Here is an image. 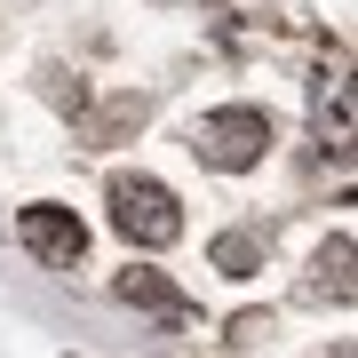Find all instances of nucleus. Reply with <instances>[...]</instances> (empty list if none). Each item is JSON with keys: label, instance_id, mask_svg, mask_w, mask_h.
I'll return each mask as SVG.
<instances>
[{"label": "nucleus", "instance_id": "obj_1", "mask_svg": "<svg viewBox=\"0 0 358 358\" xmlns=\"http://www.w3.org/2000/svg\"><path fill=\"white\" fill-rule=\"evenodd\" d=\"M271 136H279V128H271L263 103H223V112H207L199 128H192V152L207 167H223V176H247V167H263Z\"/></svg>", "mask_w": 358, "mask_h": 358}, {"label": "nucleus", "instance_id": "obj_2", "mask_svg": "<svg viewBox=\"0 0 358 358\" xmlns=\"http://www.w3.org/2000/svg\"><path fill=\"white\" fill-rule=\"evenodd\" d=\"M112 231L128 247H176L183 239V207H176V192H167L159 176H112Z\"/></svg>", "mask_w": 358, "mask_h": 358}, {"label": "nucleus", "instance_id": "obj_3", "mask_svg": "<svg viewBox=\"0 0 358 358\" xmlns=\"http://www.w3.org/2000/svg\"><path fill=\"white\" fill-rule=\"evenodd\" d=\"M16 239H24L40 263L72 271V263H80V247H88V223H80L72 207H56V199H32L24 215H16Z\"/></svg>", "mask_w": 358, "mask_h": 358}, {"label": "nucleus", "instance_id": "obj_4", "mask_svg": "<svg viewBox=\"0 0 358 358\" xmlns=\"http://www.w3.org/2000/svg\"><path fill=\"white\" fill-rule=\"evenodd\" d=\"M350 263H358V247H350V231H334V239L310 255V279H303V294L310 303H350L358 294V279H350Z\"/></svg>", "mask_w": 358, "mask_h": 358}, {"label": "nucleus", "instance_id": "obj_5", "mask_svg": "<svg viewBox=\"0 0 358 358\" xmlns=\"http://www.w3.org/2000/svg\"><path fill=\"white\" fill-rule=\"evenodd\" d=\"M120 303H143V310H167V319H183V310H192V294L167 279V271H120Z\"/></svg>", "mask_w": 358, "mask_h": 358}, {"label": "nucleus", "instance_id": "obj_6", "mask_svg": "<svg viewBox=\"0 0 358 358\" xmlns=\"http://www.w3.org/2000/svg\"><path fill=\"white\" fill-rule=\"evenodd\" d=\"M263 255H271V239H263V231H223V239L207 247V263H215L223 279H255Z\"/></svg>", "mask_w": 358, "mask_h": 358}, {"label": "nucleus", "instance_id": "obj_7", "mask_svg": "<svg viewBox=\"0 0 358 358\" xmlns=\"http://www.w3.org/2000/svg\"><path fill=\"white\" fill-rule=\"evenodd\" d=\"M143 128V96H103L88 103V143H128Z\"/></svg>", "mask_w": 358, "mask_h": 358}, {"label": "nucleus", "instance_id": "obj_8", "mask_svg": "<svg viewBox=\"0 0 358 358\" xmlns=\"http://www.w3.org/2000/svg\"><path fill=\"white\" fill-rule=\"evenodd\" d=\"M48 103H64V112H88V80H72V72H48Z\"/></svg>", "mask_w": 358, "mask_h": 358}, {"label": "nucleus", "instance_id": "obj_9", "mask_svg": "<svg viewBox=\"0 0 358 358\" xmlns=\"http://www.w3.org/2000/svg\"><path fill=\"white\" fill-rule=\"evenodd\" d=\"M271 334V319H255V310H247V319H231V343H263Z\"/></svg>", "mask_w": 358, "mask_h": 358}]
</instances>
